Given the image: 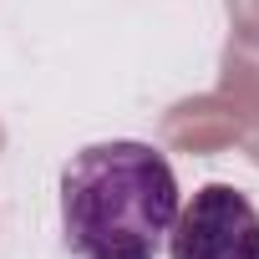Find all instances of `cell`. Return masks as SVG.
I'll use <instances>...</instances> for the list:
<instances>
[{
  "instance_id": "2",
  "label": "cell",
  "mask_w": 259,
  "mask_h": 259,
  "mask_svg": "<svg viewBox=\"0 0 259 259\" xmlns=\"http://www.w3.org/2000/svg\"><path fill=\"white\" fill-rule=\"evenodd\" d=\"M168 259H259V208L229 183H203L178 203Z\"/></svg>"
},
{
  "instance_id": "1",
  "label": "cell",
  "mask_w": 259,
  "mask_h": 259,
  "mask_svg": "<svg viewBox=\"0 0 259 259\" xmlns=\"http://www.w3.org/2000/svg\"><path fill=\"white\" fill-rule=\"evenodd\" d=\"M178 203L173 163L153 143H92L61 168V234L76 259H153Z\"/></svg>"
}]
</instances>
